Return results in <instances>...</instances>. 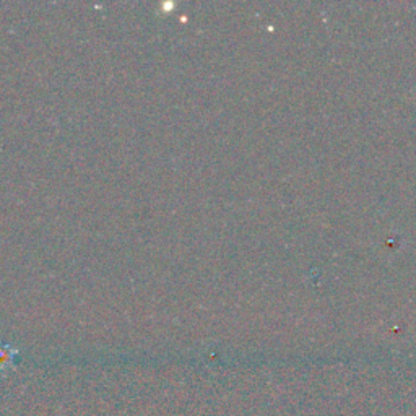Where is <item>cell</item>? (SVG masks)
I'll return each instance as SVG.
<instances>
[{"label": "cell", "mask_w": 416, "mask_h": 416, "mask_svg": "<svg viewBox=\"0 0 416 416\" xmlns=\"http://www.w3.org/2000/svg\"><path fill=\"white\" fill-rule=\"evenodd\" d=\"M18 356V351L13 346L0 343V371L10 369L15 365V358Z\"/></svg>", "instance_id": "cell-1"}]
</instances>
